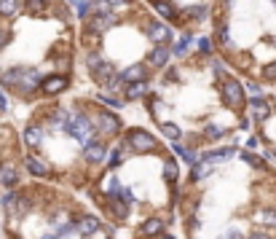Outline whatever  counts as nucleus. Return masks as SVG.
Returning <instances> with one entry per match:
<instances>
[{"label":"nucleus","mask_w":276,"mask_h":239,"mask_svg":"<svg viewBox=\"0 0 276 239\" xmlns=\"http://www.w3.org/2000/svg\"><path fill=\"white\" fill-rule=\"evenodd\" d=\"M3 207H6L8 215H22V212L30 210V202H27V196H19V193H8V196L3 199Z\"/></svg>","instance_id":"4"},{"label":"nucleus","mask_w":276,"mask_h":239,"mask_svg":"<svg viewBox=\"0 0 276 239\" xmlns=\"http://www.w3.org/2000/svg\"><path fill=\"white\" fill-rule=\"evenodd\" d=\"M242 159H244V161H247V164H252V167H260V156H255V153H249V151L244 153Z\"/></svg>","instance_id":"34"},{"label":"nucleus","mask_w":276,"mask_h":239,"mask_svg":"<svg viewBox=\"0 0 276 239\" xmlns=\"http://www.w3.org/2000/svg\"><path fill=\"white\" fill-rule=\"evenodd\" d=\"M43 239H57V237H43Z\"/></svg>","instance_id":"46"},{"label":"nucleus","mask_w":276,"mask_h":239,"mask_svg":"<svg viewBox=\"0 0 276 239\" xmlns=\"http://www.w3.org/2000/svg\"><path fill=\"white\" fill-rule=\"evenodd\" d=\"M223 239H242V234H239V231H230V234H225Z\"/></svg>","instance_id":"43"},{"label":"nucleus","mask_w":276,"mask_h":239,"mask_svg":"<svg viewBox=\"0 0 276 239\" xmlns=\"http://www.w3.org/2000/svg\"><path fill=\"white\" fill-rule=\"evenodd\" d=\"M99 228V221L94 215H86V218H81V223H78V231L83 234V237H89V234H94Z\"/></svg>","instance_id":"13"},{"label":"nucleus","mask_w":276,"mask_h":239,"mask_svg":"<svg viewBox=\"0 0 276 239\" xmlns=\"http://www.w3.org/2000/svg\"><path fill=\"white\" fill-rule=\"evenodd\" d=\"M161 132L167 134L169 140H174V143L180 140V127H174V124H161Z\"/></svg>","instance_id":"24"},{"label":"nucleus","mask_w":276,"mask_h":239,"mask_svg":"<svg viewBox=\"0 0 276 239\" xmlns=\"http://www.w3.org/2000/svg\"><path fill=\"white\" fill-rule=\"evenodd\" d=\"M0 105L6 108V94H3V92H0Z\"/></svg>","instance_id":"44"},{"label":"nucleus","mask_w":276,"mask_h":239,"mask_svg":"<svg viewBox=\"0 0 276 239\" xmlns=\"http://www.w3.org/2000/svg\"><path fill=\"white\" fill-rule=\"evenodd\" d=\"M107 24H113V14H110V11H105L102 16H97V19L92 22V30H94V32H102V30L107 27Z\"/></svg>","instance_id":"18"},{"label":"nucleus","mask_w":276,"mask_h":239,"mask_svg":"<svg viewBox=\"0 0 276 239\" xmlns=\"http://www.w3.org/2000/svg\"><path fill=\"white\" fill-rule=\"evenodd\" d=\"M207 134H209V137H220V134H223V129L215 127V124H209V127H207Z\"/></svg>","instance_id":"35"},{"label":"nucleus","mask_w":276,"mask_h":239,"mask_svg":"<svg viewBox=\"0 0 276 239\" xmlns=\"http://www.w3.org/2000/svg\"><path fill=\"white\" fill-rule=\"evenodd\" d=\"M247 92L252 94V99H258V94H260V86H258V83H249V86H247Z\"/></svg>","instance_id":"38"},{"label":"nucleus","mask_w":276,"mask_h":239,"mask_svg":"<svg viewBox=\"0 0 276 239\" xmlns=\"http://www.w3.org/2000/svg\"><path fill=\"white\" fill-rule=\"evenodd\" d=\"M223 97H225V102H228L230 108H239V105L244 102V89H242V83L233 81V78H228V81H225V86H223Z\"/></svg>","instance_id":"3"},{"label":"nucleus","mask_w":276,"mask_h":239,"mask_svg":"<svg viewBox=\"0 0 276 239\" xmlns=\"http://www.w3.org/2000/svg\"><path fill=\"white\" fill-rule=\"evenodd\" d=\"M8 41H11V30H8V27H0V48L6 46Z\"/></svg>","instance_id":"32"},{"label":"nucleus","mask_w":276,"mask_h":239,"mask_svg":"<svg viewBox=\"0 0 276 239\" xmlns=\"http://www.w3.org/2000/svg\"><path fill=\"white\" fill-rule=\"evenodd\" d=\"M220 41H223L225 46H230V35H228V30H225V27L220 30Z\"/></svg>","instance_id":"39"},{"label":"nucleus","mask_w":276,"mask_h":239,"mask_svg":"<svg viewBox=\"0 0 276 239\" xmlns=\"http://www.w3.org/2000/svg\"><path fill=\"white\" fill-rule=\"evenodd\" d=\"M126 140L134 151H153L155 148V137L150 132H142V129H132Z\"/></svg>","instance_id":"2"},{"label":"nucleus","mask_w":276,"mask_h":239,"mask_svg":"<svg viewBox=\"0 0 276 239\" xmlns=\"http://www.w3.org/2000/svg\"><path fill=\"white\" fill-rule=\"evenodd\" d=\"M142 76H145V67H142V64H132V67H129V70L121 76V81H129V83L134 81V83H139V81H142Z\"/></svg>","instance_id":"15"},{"label":"nucleus","mask_w":276,"mask_h":239,"mask_svg":"<svg viewBox=\"0 0 276 239\" xmlns=\"http://www.w3.org/2000/svg\"><path fill=\"white\" fill-rule=\"evenodd\" d=\"M199 48H201L204 54H209V48H212V43H209V38H201V41H199Z\"/></svg>","instance_id":"36"},{"label":"nucleus","mask_w":276,"mask_h":239,"mask_svg":"<svg viewBox=\"0 0 276 239\" xmlns=\"http://www.w3.org/2000/svg\"><path fill=\"white\" fill-rule=\"evenodd\" d=\"M207 172H209L207 167H196V169H193V180H199V177H204V175H207Z\"/></svg>","instance_id":"37"},{"label":"nucleus","mask_w":276,"mask_h":239,"mask_svg":"<svg viewBox=\"0 0 276 239\" xmlns=\"http://www.w3.org/2000/svg\"><path fill=\"white\" fill-rule=\"evenodd\" d=\"M19 11V0H0V14L3 16H11Z\"/></svg>","instance_id":"20"},{"label":"nucleus","mask_w":276,"mask_h":239,"mask_svg":"<svg viewBox=\"0 0 276 239\" xmlns=\"http://www.w3.org/2000/svg\"><path fill=\"white\" fill-rule=\"evenodd\" d=\"M233 156V148H220V151H209L204 159H209V161H223V159H230Z\"/></svg>","instance_id":"19"},{"label":"nucleus","mask_w":276,"mask_h":239,"mask_svg":"<svg viewBox=\"0 0 276 239\" xmlns=\"http://www.w3.org/2000/svg\"><path fill=\"white\" fill-rule=\"evenodd\" d=\"M41 137H43V132L38 127H27V132H24V143H27L30 148H38L41 145Z\"/></svg>","instance_id":"16"},{"label":"nucleus","mask_w":276,"mask_h":239,"mask_svg":"<svg viewBox=\"0 0 276 239\" xmlns=\"http://www.w3.org/2000/svg\"><path fill=\"white\" fill-rule=\"evenodd\" d=\"M24 164H27V169L32 172L35 177H48L51 175V167H48L46 161H41V159H35V156H30Z\"/></svg>","instance_id":"8"},{"label":"nucleus","mask_w":276,"mask_h":239,"mask_svg":"<svg viewBox=\"0 0 276 239\" xmlns=\"http://www.w3.org/2000/svg\"><path fill=\"white\" fill-rule=\"evenodd\" d=\"M121 148H115V151L113 153H110V167H118V164H121Z\"/></svg>","instance_id":"33"},{"label":"nucleus","mask_w":276,"mask_h":239,"mask_svg":"<svg viewBox=\"0 0 276 239\" xmlns=\"http://www.w3.org/2000/svg\"><path fill=\"white\" fill-rule=\"evenodd\" d=\"M174 153H177V156H183L188 164H196V161H199V159H196V153L190 151V148H183L180 143H174Z\"/></svg>","instance_id":"21"},{"label":"nucleus","mask_w":276,"mask_h":239,"mask_svg":"<svg viewBox=\"0 0 276 239\" xmlns=\"http://www.w3.org/2000/svg\"><path fill=\"white\" fill-rule=\"evenodd\" d=\"M169 27L167 24H150V30H148V38L150 41H155V43H161V41H169Z\"/></svg>","instance_id":"10"},{"label":"nucleus","mask_w":276,"mask_h":239,"mask_svg":"<svg viewBox=\"0 0 276 239\" xmlns=\"http://www.w3.org/2000/svg\"><path fill=\"white\" fill-rule=\"evenodd\" d=\"M38 83H41V76H38V70H22L16 89H22V92L27 94V92H32V89L38 86Z\"/></svg>","instance_id":"6"},{"label":"nucleus","mask_w":276,"mask_h":239,"mask_svg":"<svg viewBox=\"0 0 276 239\" xmlns=\"http://www.w3.org/2000/svg\"><path fill=\"white\" fill-rule=\"evenodd\" d=\"M48 3H51V0H27V8H30L32 14H35V11L41 14V11H46Z\"/></svg>","instance_id":"26"},{"label":"nucleus","mask_w":276,"mask_h":239,"mask_svg":"<svg viewBox=\"0 0 276 239\" xmlns=\"http://www.w3.org/2000/svg\"><path fill=\"white\" fill-rule=\"evenodd\" d=\"M164 231V221H158V218H150L148 223H145L142 228H139V237H155V234H161Z\"/></svg>","instance_id":"11"},{"label":"nucleus","mask_w":276,"mask_h":239,"mask_svg":"<svg viewBox=\"0 0 276 239\" xmlns=\"http://www.w3.org/2000/svg\"><path fill=\"white\" fill-rule=\"evenodd\" d=\"M265 221H268V223H274V226H276V212H265Z\"/></svg>","instance_id":"42"},{"label":"nucleus","mask_w":276,"mask_h":239,"mask_svg":"<svg viewBox=\"0 0 276 239\" xmlns=\"http://www.w3.org/2000/svg\"><path fill=\"white\" fill-rule=\"evenodd\" d=\"M265 76H268V78H276V62H274V64H268V67H265Z\"/></svg>","instance_id":"40"},{"label":"nucleus","mask_w":276,"mask_h":239,"mask_svg":"<svg viewBox=\"0 0 276 239\" xmlns=\"http://www.w3.org/2000/svg\"><path fill=\"white\" fill-rule=\"evenodd\" d=\"M41 89H43L46 94H57V92H62V89H67V78H64V76L43 78V81H41Z\"/></svg>","instance_id":"7"},{"label":"nucleus","mask_w":276,"mask_h":239,"mask_svg":"<svg viewBox=\"0 0 276 239\" xmlns=\"http://www.w3.org/2000/svg\"><path fill=\"white\" fill-rule=\"evenodd\" d=\"M150 62H153L155 67H164V64L169 62V48H164V46L153 48V51H150Z\"/></svg>","instance_id":"14"},{"label":"nucleus","mask_w":276,"mask_h":239,"mask_svg":"<svg viewBox=\"0 0 276 239\" xmlns=\"http://www.w3.org/2000/svg\"><path fill=\"white\" fill-rule=\"evenodd\" d=\"M99 99H102V102H107L110 108H121V99H115V97H110V94H99Z\"/></svg>","instance_id":"31"},{"label":"nucleus","mask_w":276,"mask_h":239,"mask_svg":"<svg viewBox=\"0 0 276 239\" xmlns=\"http://www.w3.org/2000/svg\"><path fill=\"white\" fill-rule=\"evenodd\" d=\"M64 124H67V113L64 111H57L51 116V127H64Z\"/></svg>","instance_id":"29"},{"label":"nucleus","mask_w":276,"mask_h":239,"mask_svg":"<svg viewBox=\"0 0 276 239\" xmlns=\"http://www.w3.org/2000/svg\"><path fill=\"white\" fill-rule=\"evenodd\" d=\"M126 92H129V97H132V99H137V97H142V94H148V86H145V83L139 81V83H132V86H129Z\"/></svg>","instance_id":"23"},{"label":"nucleus","mask_w":276,"mask_h":239,"mask_svg":"<svg viewBox=\"0 0 276 239\" xmlns=\"http://www.w3.org/2000/svg\"><path fill=\"white\" fill-rule=\"evenodd\" d=\"M19 180V172L11 167V164H6V167H0V186H6V188H14Z\"/></svg>","instance_id":"9"},{"label":"nucleus","mask_w":276,"mask_h":239,"mask_svg":"<svg viewBox=\"0 0 276 239\" xmlns=\"http://www.w3.org/2000/svg\"><path fill=\"white\" fill-rule=\"evenodd\" d=\"M110 3H126V0H110Z\"/></svg>","instance_id":"45"},{"label":"nucleus","mask_w":276,"mask_h":239,"mask_svg":"<svg viewBox=\"0 0 276 239\" xmlns=\"http://www.w3.org/2000/svg\"><path fill=\"white\" fill-rule=\"evenodd\" d=\"M83 156H86L89 161H102L105 159V145L102 143H89L86 151H83Z\"/></svg>","instance_id":"12"},{"label":"nucleus","mask_w":276,"mask_h":239,"mask_svg":"<svg viewBox=\"0 0 276 239\" xmlns=\"http://www.w3.org/2000/svg\"><path fill=\"white\" fill-rule=\"evenodd\" d=\"M155 6H158V14L167 19H174V8L169 6V3H161V0H155Z\"/></svg>","instance_id":"28"},{"label":"nucleus","mask_w":276,"mask_h":239,"mask_svg":"<svg viewBox=\"0 0 276 239\" xmlns=\"http://www.w3.org/2000/svg\"><path fill=\"white\" fill-rule=\"evenodd\" d=\"M113 215H115V218H126V215H129V204L118 199V202L113 204Z\"/></svg>","instance_id":"25"},{"label":"nucleus","mask_w":276,"mask_h":239,"mask_svg":"<svg viewBox=\"0 0 276 239\" xmlns=\"http://www.w3.org/2000/svg\"><path fill=\"white\" fill-rule=\"evenodd\" d=\"M70 6L78 11V16H86L89 14V0H70Z\"/></svg>","instance_id":"27"},{"label":"nucleus","mask_w":276,"mask_h":239,"mask_svg":"<svg viewBox=\"0 0 276 239\" xmlns=\"http://www.w3.org/2000/svg\"><path fill=\"white\" fill-rule=\"evenodd\" d=\"M97 127H99V132H102V134H115L118 129H121V121H118V116H113L110 111H99Z\"/></svg>","instance_id":"5"},{"label":"nucleus","mask_w":276,"mask_h":239,"mask_svg":"<svg viewBox=\"0 0 276 239\" xmlns=\"http://www.w3.org/2000/svg\"><path fill=\"white\" fill-rule=\"evenodd\" d=\"M188 43H190V35L180 38V41H177V46H174V54H177V57H183V54H185V48H188Z\"/></svg>","instance_id":"30"},{"label":"nucleus","mask_w":276,"mask_h":239,"mask_svg":"<svg viewBox=\"0 0 276 239\" xmlns=\"http://www.w3.org/2000/svg\"><path fill=\"white\" fill-rule=\"evenodd\" d=\"M164 177H167L169 183H174V180H177V164H174L172 159H169V161L164 164Z\"/></svg>","instance_id":"22"},{"label":"nucleus","mask_w":276,"mask_h":239,"mask_svg":"<svg viewBox=\"0 0 276 239\" xmlns=\"http://www.w3.org/2000/svg\"><path fill=\"white\" fill-rule=\"evenodd\" d=\"M64 129L73 134L75 140L86 143V145L92 143V137H94V124L89 121V118H83V116H67V124H64Z\"/></svg>","instance_id":"1"},{"label":"nucleus","mask_w":276,"mask_h":239,"mask_svg":"<svg viewBox=\"0 0 276 239\" xmlns=\"http://www.w3.org/2000/svg\"><path fill=\"white\" fill-rule=\"evenodd\" d=\"M249 239H271L268 234H263V231H255V234H249Z\"/></svg>","instance_id":"41"},{"label":"nucleus","mask_w":276,"mask_h":239,"mask_svg":"<svg viewBox=\"0 0 276 239\" xmlns=\"http://www.w3.org/2000/svg\"><path fill=\"white\" fill-rule=\"evenodd\" d=\"M252 113H255V118H260V121H263V118H268V113H271V108L265 105L263 99H252Z\"/></svg>","instance_id":"17"}]
</instances>
